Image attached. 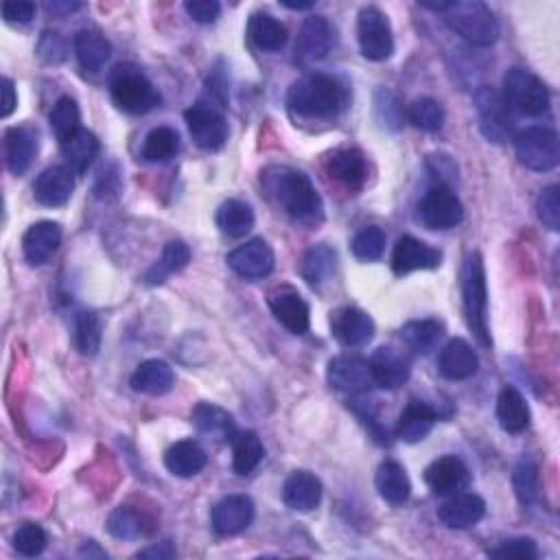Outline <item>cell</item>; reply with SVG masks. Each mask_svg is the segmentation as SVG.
<instances>
[{"instance_id": "d590c367", "label": "cell", "mask_w": 560, "mask_h": 560, "mask_svg": "<svg viewBox=\"0 0 560 560\" xmlns=\"http://www.w3.org/2000/svg\"><path fill=\"white\" fill-rule=\"evenodd\" d=\"M189 261H191L189 245L182 243V241H169L165 245V250H162L160 259L145 272L143 280L151 287L162 285L171 274L182 272L184 267L189 265Z\"/></svg>"}, {"instance_id": "9c48e42d", "label": "cell", "mask_w": 560, "mask_h": 560, "mask_svg": "<svg viewBox=\"0 0 560 560\" xmlns=\"http://www.w3.org/2000/svg\"><path fill=\"white\" fill-rule=\"evenodd\" d=\"M359 49L370 62H383L394 53V35L388 16L377 7H366L359 11L357 20Z\"/></svg>"}, {"instance_id": "8992f818", "label": "cell", "mask_w": 560, "mask_h": 560, "mask_svg": "<svg viewBox=\"0 0 560 560\" xmlns=\"http://www.w3.org/2000/svg\"><path fill=\"white\" fill-rule=\"evenodd\" d=\"M501 97L512 112L521 116H541L550 110V90L525 68H510L504 77Z\"/></svg>"}, {"instance_id": "f5cc1de1", "label": "cell", "mask_w": 560, "mask_h": 560, "mask_svg": "<svg viewBox=\"0 0 560 560\" xmlns=\"http://www.w3.org/2000/svg\"><path fill=\"white\" fill-rule=\"evenodd\" d=\"M38 57L44 64H53V66L66 62L68 49L62 35L55 31H44L38 42Z\"/></svg>"}, {"instance_id": "f1b7e54d", "label": "cell", "mask_w": 560, "mask_h": 560, "mask_svg": "<svg viewBox=\"0 0 560 560\" xmlns=\"http://www.w3.org/2000/svg\"><path fill=\"white\" fill-rule=\"evenodd\" d=\"M530 418V407L521 392L512 388V385H506L497 399V420L501 429L508 431V434H521V431L530 427Z\"/></svg>"}, {"instance_id": "484cf974", "label": "cell", "mask_w": 560, "mask_h": 560, "mask_svg": "<svg viewBox=\"0 0 560 560\" xmlns=\"http://www.w3.org/2000/svg\"><path fill=\"white\" fill-rule=\"evenodd\" d=\"M438 420V412L425 401L412 399L407 403L403 414L399 416V423H396V436H399L407 445H416V442L425 440L431 429H434Z\"/></svg>"}, {"instance_id": "5b68a950", "label": "cell", "mask_w": 560, "mask_h": 560, "mask_svg": "<svg viewBox=\"0 0 560 560\" xmlns=\"http://www.w3.org/2000/svg\"><path fill=\"white\" fill-rule=\"evenodd\" d=\"M110 95L119 110L127 114H147L160 105L154 84L134 66H119L110 79Z\"/></svg>"}, {"instance_id": "7402d4cb", "label": "cell", "mask_w": 560, "mask_h": 560, "mask_svg": "<svg viewBox=\"0 0 560 560\" xmlns=\"http://www.w3.org/2000/svg\"><path fill=\"white\" fill-rule=\"evenodd\" d=\"M62 243V228L55 221H38L22 237V254L29 265L40 267L53 259Z\"/></svg>"}, {"instance_id": "db71d44e", "label": "cell", "mask_w": 560, "mask_h": 560, "mask_svg": "<svg viewBox=\"0 0 560 560\" xmlns=\"http://www.w3.org/2000/svg\"><path fill=\"white\" fill-rule=\"evenodd\" d=\"M377 114L379 121L390 130H399L403 123V108L390 90H381L377 95Z\"/></svg>"}, {"instance_id": "91938a15", "label": "cell", "mask_w": 560, "mask_h": 560, "mask_svg": "<svg viewBox=\"0 0 560 560\" xmlns=\"http://www.w3.org/2000/svg\"><path fill=\"white\" fill-rule=\"evenodd\" d=\"M46 9L53 11V14L57 16H64V14H73V11L81 9L79 3H49L46 5Z\"/></svg>"}, {"instance_id": "4dcf8cb0", "label": "cell", "mask_w": 560, "mask_h": 560, "mask_svg": "<svg viewBox=\"0 0 560 560\" xmlns=\"http://www.w3.org/2000/svg\"><path fill=\"white\" fill-rule=\"evenodd\" d=\"M208 462L206 451L193 440H180L165 453V466L175 477H193L204 471Z\"/></svg>"}, {"instance_id": "f35d334b", "label": "cell", "mask_w": 560, "mask_h": 560, "mask_svg": "<svg viewBox=\"0 0 560 560\" xmlns=\"http://www.w3.org/2000/svg\"><path fill=\"white\" fill-rule=\"evenodd\" d=\"M232 469L237 475H250L263 462L265 447L254 431H239L232 436Z\"/></svg>"}, {"instance_id": "30bf717a", "label": "cell", "mask_w": 560, "mask_h": 560, "mask_svg": "<svg viewBox=\"0 0 560 560\" xmlns=\"http://www.w3.org/2000/svg\"><path fill=\"white\" fill-rule=\"evenodd\" d=\"M186 125H189V134L195 140L197 147L206 151H217L226 145L228 140V123L221 108L213 103L200 101L191 105L184 112Z\"/></svg>"}, {"instance_id": "2e32d148", "label": "cell", "mask_w": 560, "mask_h": 560, "mask_svg": "<svg viewBox=\"0 0 560 560\" xmlns=\"http://www.w3.org/2000/svg\"><path fill=\"white\" fill-rule=\"evenodd\" d=\"M331 333L342 346L359 348L375 337V322L366 311L357 307H342L331 313Z\"/></svg>"}, {"instance_id": "5bb4252c", "label": "cell", "mask_w": 560, "mask_h": 560, "mask_svg": "<svg viewBox=\"0 0 560 560\" xmlns=\"http://www.w3.org/2000/svg\"><path fill=\"white\" fill-rule=\"evenodd\" d=\"M372 381L383 390H399L401 385L410 381L412 375V359L403 350L394 346H381L370 357Z\"/></svg>"}, {"instance_id": "44dd1931", "label": "cell", "mask_w": 560, "mask_h": 560, "mask_svg": "<svg viewBox=\"0 0 560 560\" xmlns=\"http://www.w3.org/2000/svg\"><path fill=\"white\" fill-rule=\"evenodd\" d=\"M213 530L219 536H235L250 528L254 521V504L245 495H230L213 508Z\"/></svg>"}, {"instance_id": "52a82bcc", "label": "cell", "mask_w": 560, "mask_h": 560, "mask_svg": "<svg viewBox=\"0 0 560 560\" xmlns=\"http://www.w3.org/2000/svg\"><path fill=\"white\" fill-rule=\"evenodd\" d=\"M515 154L523 167L552 171L560 162V140L550 127H528L515 136Z\"/></svg>"}, {"instance_id": "83f0119b", "label": "cell", "mask_w": 560, "mask_h": 560, "mask_svg": "<svg viewBox=\"0 0 560 560\" xmlns=\"http://www.w3.org/2000/svg\"><path fill=\"white\" fill-rule=\"evenodd\" d=\"M480 361H477L475 350L466 344L464 340H451L445 348H442L438 368L442 372V377L449 381H466L471 379Z\"/></svg>"}, {"instance_id": "277c9868", "label": "cell", "mask_w": 560, "mask_h": 560, "mask_svg": "<svg viewBox=\"0 0 560 560\" xmlns=\"http://www.w3.org/2000/svg\"><path fill=\"white\" fill-rule=\"evenodd\" d=\"M462 302L469 329L475 333L482 346H490L488 331V291H486V272L480 252H473L464 263L462 272Z\"/></svg>"}, {"instance_id": "7a4b0ae2", "label": "cell", "mask_w": 560, "mask_h": 560, "mask_svg": "<svg viewBox=\"0 0 560 560\" xmlns=\"http://www.w3.org/2000/svg\"><path fill=\"white\" fill-rule=\"evenodd\" d=\"M348 103V90L340 79L324 73H309L291 84L287 105L307 119H333Z\"/></svg>"}, {"instance_id": "f6af8a7d", "label": "cell", "mask_w": 560, "mask_h": 560, "mask_svg": "<svg viewBox=\"0 0 560 560\" xmlns=\"http://www.w3.org/2000/svg\"><path fill=\"white\" fill-rule=\"evenodd\" d=\"M512 486H515V495L521 501V506L534 504L536 495H539V464L530 455H523L515 466Z\"/></svg>"}, {"instance_id": "cb8c5ba5", "label": "cell", "mask_w": 560, "mask_h": 560, "mask_svg": "<svg viewBox=\"0 0 560 560\" xmlns=\"http://www.w3.org/2000/svg\"><path fill=\"white\" fill-rule=\"evenodd\" d=\"M326 171H329L331 178L344 184L350 191H359L368 180V162L364 154L355 147L333 151V154L326 158Z\"/></svg>"}, {"instance_id": "7bdbcfd3", "label": "cell", "mask_w": 560, "mask_h": 560, "mask_svg": "<svg viewBox=\"0 0 560 560\" xmlns=\"http://www.w3.org/2000/svg\"><path fill=\"white\" fill-rule=\"evenodd\" d=\"M180 151V136L171 127H156V130H151L145 138V145H143V158L147 162H169L175 156H178Z\"/></svg>"}, {"instance_id": "e0dca14e", "label": "cell", "mask_w": 560, "mask_h": 560, "mask_svg": "<svg viewBox=\"0 0 560 560\" xmlns=\"http://www.w3.org/2000/svg\"><path fill=\"white\" fill-rule=\"evenodd\" d=\"M270 309L274 318L285 326L289 333L305 335L311 324V311L307 300L294 287H278L270 294Z\"/></svg>"}, {"instance_id": "6f0895ef", "label": "cell", "mask_w": 560, "mask_h": 560, "mask_svg": "<svg viewBox=\"0 0 560 560\" xmlns=\"http://www.w3.org/2000/svg\"><path fill=\"white\" fill-rule=\"evenodd\" d=\"M16 105H18V95L14 88V81L5 77L3 79V108H0V116H3V119H9L11 112L16 110Z\"/></svg>"}, {"instance_id": "94428289", "label": "cell", "mask_w": 560, "mask_h": 560, "mask_svg": "<svg viewBox=\"0 0 560 560\" xmlns=\"http://www.w3.org/2000/svg\"><path fill=\"white\" fill-rule=\"evenodd\" d=\"M283 7L294 9V11H302V9H311L313 3H289V0H283Z\"/></svg>"}, {"instance_id": "816d5d0a", "label": "cell", "mask_w": 560, "mask_h": 560, "mask_svg": "<svg viewBox=\"0 0 560 560\" xmlns=\"http://www.w3.org/2000/svg\"><path fill=\"white\" fill-rule=\"evenodd\" d=\"M536 213L543 221L545 228L558 230L560 228V189L556 184L547 186V189L539 195V202H536Z\"/></svg>"}, {"instance_id": "9a60e30c", "label": "cell", "mask_w": 560, "mask_h": 560, "mask_svg": "<svg viewBox=\"0 0 560 560\" xmlns=\"http://www.w3.org/2000/svg\"><path fill=\"white\" fill-rule=\"evenodd\" d=\"M335 44V29L326 16H309L302 22L296 42V60L300 64H313L324 60Z\"/></svg>"}, {"instance_id": "f907efd6", "label": "cell", "mask_w": 560, "mask_h": 560, "mask_svg": "<svg viewBox=\"0 0 560 560\" xmlns=\"http://www.w3.org/2000/svg\"><path fill=\"white\" fill-rule=\"evenodd\" d=\"M490 558H499V560H534L539 558V547L532 539H508L501 543L495 550L488 552Z\"/></svg>"}, {"instance_id": "11a10c76", "label": "cell", "mask_w": 560, "mask_h": 560, "mask_svg": "<svg viewBox=\"0 0 560 560\" xmlns=\"http://www.w3.org/2000/svg\"><path fill=\"white\" fill-rule=\"evenodd\" d=\"M184 9L186 14L195 22H200V25H210V22H215L221 14V5L217 0H189Z\"/></svg>"}, {"instance_id": "ac0fdd59", "label": "cell", "mask_w": 560, "mask_h": 560, "mask_svg": "<svg viewBox=\"0 0 560 560\" xmlns=\"http://www.w3.org/2000/svg\"><path fill=\"white\" fill-rule=\"evenodd\" d=\"M440 261V250L410 235L396 241L392 252V270L396 276H407L418 270H436Z\"/></svg>"}, {"instance_id": "60d3db41", "label": "cell", "mask_w": 560, "mask_h": 560, "mask_svg": "<svg viewBox=\"0 0 560 560\" xmlns=\"http://www.w3.org/2000/svg\"><path fill=\"white\" fill-rule=\"evenodd\" d=\"M442 335H445V326L438 320H414L401 329L403 342L418 355H429L440 344Z\"/></svg>"}, {"instance_id": "7c38bea8", "label": "cell", "mask_w": 560, "mask_h": 560, "mask_svg": "<svg viewBox=\"0 0 560 560\" xmlns=\"http://www.w3.org/2000/svg\"><path fill=\"white\" fill-rule=\"evenodd\" d=\"M326 377H329L333 390L344 392L348 396H364L375 385L370 364L357 355H342L331 359Z\"/></svg>"}, {"instance_id": "74e56055", "label": "cell", "mask_w": 560, "mask_h": 560, "mask_svg": "<svg viewBox=\"0 0 560 560\" xmlns=\"http://www.w3.org/2000/svg\"><path fill=\"white\" fill-rule=\"evenodd\" d=\"M99 149H101L99 138L81 127L75 136H70L66 143H62L66 167H70L75 173H86L92 162L97 160Z\"/></svg>"}, {"instance_id": "603a6c76", "label": "cell", "mask_w": 560, "mask_h": 560, "mask_svg": "<svg viewBox=\"0 0 560 560\" xmlns=\"http://www.w3.org/2000/svg\"><path fill=\"white\" fill-rule=\"evenodd\" d=\"M486 515V504L480 495L455 493L451 499L438 508L440 521L451 530H466L480 523Z\"/></svg>"}, {"instance_id": "3957f363", "label": "cell", "mask_w": 560, "mask_h": 560, "mask_svg": "<svg viewBox=\"0 0 560 560\" xmlns=\"http://www.w3.org/2000/svg\"><path fill=\"white\" fill-rule=\"evenodd\" d=\"M442 16L451 31L473 46H493L499 40V22L480 0H451Z\"/></svg>"}, {"instance_id": "836d02e7", "label": "cell", "mask_w": 560, "mask_h": 560, "mask_svg": "<svg viewBox=\"0 0 560 560\" xmlns=\"http://www.w3.org/2000/svg\"><path fill=\"white\" fill-rule=\"evenodd\" d=\"M75 55L81 68L88 73H99L110 60L112 46L99 31L84 29L75 35Z\"/></svg>"}, {"instance_id": "f546056e", "label": "cell", "mask_w": 560, "mask_h": 560, "mask_svg": "<svg viewBox=\"0 0 560 560\" xmlns=\"http://www.w3.org/2000/svg\"><path fill=\"white\" fill-rule=\"evenodd\" d=\"M173 383H175L173 370L167 361H162V359L143 361V364H140L132 375V388L147 396L167 394V392H171Z\"/></svg>"}, {"instance_id": "7dc6e473", "label": "cell", "mask_w": 560, "mask_h": 560, "mask_svg": "<svg viewBox=\"0 0 560 560\" xmlns=\"http://www.w3.org/2000/svg\"><path fill=\"white\" fill-rule=\"evenodd\" d=\"M407 119L414 127L423 132H438L442 123H445V110L436 99H418L407 110Z\"/></svg>"}, {"instance_id": "680465c9", "label": "cell", "mask_w": 560, "mask_h": 560, "mask_svg": "<svg viewBox=\"0 0 560 560\" xmlns=\"http://www.w3.org/2000/svg\"><path fill=\"white\" fill-rule=\"evenodd\" d=\"M175 547L169 543V541H165V543H158V545H151V547H147V550H143V552H138L136 554V558H151V560H171V558H175Z\"/></svg>"}, {"instance_id": "4fadbf2b", "label": "cell", "mask_w": 560, "mask_h": 560, "mask_svg": "<svg viewBox=\"0 0 560 560\" xmlns=\"http://www.w3.org/2000/svg\"><path fill=\"white\" fill-rule=\"evenodd\" d=\"M226 263L237 276L248 280H259L274 272L276 256L274 250L270 248V243L263 239H252L232 250L228 254Z\"/></svg>"}, {"instance_id": "ffe728a7", "label": "cell", "mask_w": 560, "mask_h": 560, "mask_svg": "<svg viewBox=\"0 0 560 560\" xmlns=\"http://www.w3.org/2000/svg\"><path fill=\"white\" fill-rule=\"evenodd\" d=\"M75 191V171L70 167L44 169L33 184L35 202L49 208H60L68 204Z\"/></svg>"}, {"instance_id": "6da1fadb", "label": "cell", "mask_w": 560, "mask_h": 560, "mask_svg": "<svg viewBox=\"0 0 560 560\" xmlns=\"http://www.w3.org/2000/svg\"><path fill=\"white\" fill-rule=\"evenodd\" d=\"M261 184L267 197L298 224L315 226L324 215L320 193L315 191L307 173L291 167H267L261 173Z\"/></svg>"}, {"instance_id": "9f6ffc18", "label": "cell", "mask_w": 560, "mask_h": 560, "mask_svg": "<svg viewBox=\"0 0 560 560\" xmlns=\"http://www.w3.org/2000/svg\"><path fill=\"white\" fill-rule=\"evenodd\" d=\"M35 16V5L29 0H11L3 5V18L9 25H29Z\"/></svg>"}, {"instance_id": "b9f144b4", "label": "cell", "mask_w": 560, "mask_h": 560, "mask_svg": "<svg viewBox=\"0 0 560 560\" xmlns=\"http://www.w3.org/2000/svg\"><path fill=\"white\" fill-rule=\"evenodd\" d=\"M105 528H108V532L119 541H136V539H143V536L149 534L147 519L130 506L116 508L112 515L108 517Z\"/></svg>"}, {"instance_id": "ab89813d", "label": "cell", "mask_w": 560, "mask_h": 560, "mask_svg": "<svg viewBox=\"0 0 560 560\" xmlns=\"http://www.w3.org/2000/svg\"><path fill=\"white\" fill-rule=\"evenodd\" d=\"M215 221L217 228L224 232V235L239 239L248 235L254 228V210L241 200H228L219 206Z\"/></svg>"}, {"instance_id": "ee69618b", "label": "cell", "mask_w": 560, "mask_h": 560, "mask_svg": "<svg viewBox=\"0 0 560 560\" xmlns=\"http://www.w3.org/2000/svg\"><path fill=\"white\" fill-rule=\"evenodd\" d=\"M51 130L55 134V138L60 143H66L70 136H75L81 130V114H79V105L75 99L70 97H62L57 99V103L53 105L51 116H49Z\"/></svg>"}, {"instance_id": "c3c4849f", "label": "cell", "mask_w": 560, "mask_h": 560, "mask_svg": "<svg viewBox=\"0 0 560 560\" xmlns=\"http://www.w3.org/2000/svg\"><path fill=\"white\" fill-rule=\"evenodd\" d=\"M350 250H353L355 259L364 261V263L379 261L385 250V232L377 226L359 230L353 243H350Z\"/></svg>"}, {"instance_id": "4316f807", "label": "cell", "mask_w": 560, "mask_h": 560, "mask_svg": "<svg viewBox=\"0 0 560 560\" xmlns=\"http://www.w3.org/2000/svg\"><path fill=\"white\" fill-rule=\"evenodd\" d=\"M285 506L296 512H311L322 501V482L307 471H296L283 486Z\"/></svg>"}, {"instance_id": "d4e9b609", "label": "cell", "mask_w": 560, "mask_h": 560, "mask_svg": "<svg viewBox=\"0 0 560 560\" xmlns=\"http://www.w3.org/2000/svg\"><path fill=\"white\" fill-rule=\"evenodd\" d=\"M38 154V132L33 127H11L5 134V160L14 175H25Z\"/></svg>"}, {"instance_id": "e575fe53", "label": "cell", "mask_w": 560, "mask_h": 560, "mask_svg": "<svg viewBox=\"0 0 560 560\" xmlns=\"http://www.w3.org/2000/svg\"><path fill=\"white\" fill-rule=\"evenodd\" d=\"M191 420H193V425L197 427L200 434L210 436L215 440L228 442V440H232V436L237 434L235 423H232V416L226 410H221L219 405H213V403L195 405Z\"/></svg>"}, {"instance_id": "d6986e66", "label": "cell", "mask_w": 560, "mask_h": 560, "mask_svg": "<svg viewBox=\"0 0 560 560\" xmlns=\"http://www.w3.org/2000/svg\"><path fill=\"white\" fill-rule=\"evenodd\" d=\"M425 482L434 495H455L469 486L471 473L455 455H442L425 469Z\"/></svg>"}, {"instance_id": "d6a6232c", "label": "cell", "mask_w": 560, "mask_h": 560, "mask_svg": "<svg viewBox=\"0 0 560 560\" xmlns=\"http://www.w3.org/2000/svg\"><path fill=\"white\" fill-rule=\"evenodd\" d=\"M248 35L256 49L267 51V53H276L283 49L289 38L287 27L283 25V22L276 20L270 14H263V11L250 16Z\"/></svg>"}, {"instance_id": "bcb514c9", "label": "cell", "mask_w": 560, "mask_h": 560, "mask_svg": "<svg viewBox=\"0 0 560 560\" xmlns=\"http://www.w3.org/2000/svg\"><path fill=\"white\" fill-rule=\"evenodd\" d=\"M103 322L95 311H81L77 315V348L81 355L95 357L101 350Z\"/></svg>"}, {"instance_id": "1f68e13d", "label": "cell", "mask_w": 560, "mask_h": 560, "mask_svg": "<svg viewBox=\"0 0 560 560\" xmlns=\"http://www.w3.org/2000/svg\"><path fill=\"white\" fill-rule=\"evenodd\" d=\"M375 484L379 495L392 506H403L412 495V482L399 462H383L377 471Z\"/></svg>"}, {"instance_id": "8fae6325", "label": "cell", "mask_w": 560, "mask_h": 560, "mask_svg": "<svg viewBox=\"0 0 560 560\" xmlns=\"http://www.w3.org/2000/svg\"><path fill=\"white\" fill-rule=\"evenodd\" d=\"M473 99L477 116H480L482 134L493 143H506L512 127H515V116H512V110L501 97V92L484 86L475 92Z\"/></svg>"}, {"instance_id": "ba28073f", "label": "cell", "mask_w": 560, "mask_h": 560, "mask_svg": "<svg viewBox=\"0 0 560 560\" xmlns=\"http://www.w3.org/2000/svg\"><path fill=\"white\" fill-rule=\"evenodd\" d=\"M418 219L429 230H451L462 224L464 206L447 184H436L420 200Z\"/></svg>"}, {"instance_id": "681fc988", "label": "cell", "mask_w": 560, "mask_h": 560, "mask_svg": "<svg viewBox=\"0 0 560 560\" xmlns=\"http://www.w3.org/2000/svg\"><path fill=\"white\" fill-rule=\"evenodd\" d=\"M44 547H46V532L40 528L38 523H25L16 530L14 550L20 556L35 558L44 552Z\"/></svg>"}, {"instance_id": "8d00e7d4", "label": "cell", "mask_w": 560, "mask_h": 560, "mask_svg": "<svg viewBox=\"0 0 560 560\" xmlns=\"http://www.w3.org/2000/svg\"><path fill=\"white\" fill-rule=\"evenodd\" d=\"M337 270V252L326 243H318L307 250L300 263V274L311 287H320Z\"/></svg>"}]
</instances>
